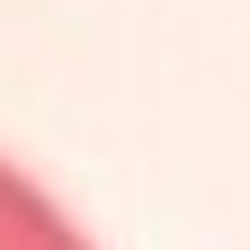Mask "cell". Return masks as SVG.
<instances>
[{"mask_svg": "<svg viewBox=\"0 0 250 250\" xmlns=\"http://www.w3.org/2000/svg\"><path fill=\"white\" fill-rule=\"evenodd\" d=\"M0 250H99V241H89L27 170L0 161Z\"/></svg>", "mask_w": 250, "mask_h": 250, "instance_id": "1", "label": "cell"}]
</instances>
